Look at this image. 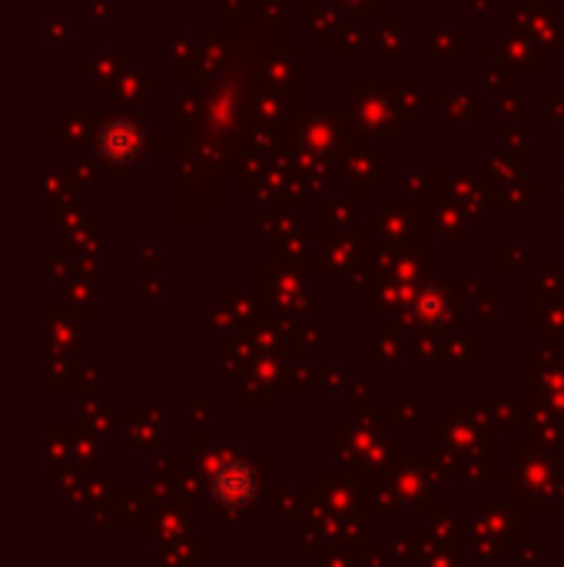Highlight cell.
Returning <instances> with one entry per match:
<instances>
[{"mask_svg":"<svg viewBox=\"0 0 564 567\" xmlns=\"http://www.w3.org/2000/svg\"><path fill=\"white\" fill-rule=\"evenodd\" d=\"M213 495L229 505V508H239L246 505L253 495H256V475L249 465L243 462H226L216 475H213Z\"/></svg>","mask_w":564,"mask_h":567,"instance_id":"obj_1","label":"cell"},{"mask_svg":"<svg viewBox=\"0 0 564 567\" xmlns=\"http://www.w3.org/2000/svg\"><path fill=\"white\" fill-rule=\"evenodd\" d=\"M140 143H143L140 140V130L133 123H126V120L110 123L103 130V136H100V150H103L106 159H130V156H136Z\"/></svg>","mask_w":564,"mask_h":567,"instance_id":"obj_2","label":"cell"}]
</instances>
